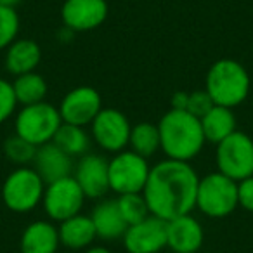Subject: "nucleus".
<instances>
[{"mask_svg":"<svg viewBox=\"0 0 253 253\" xmlns=\"http://www.w3.org/2000/svg\"><path fill=\"white\" fill-rule=\"evenodd\" d=\"M132 125L125 113L115 108H102L90 123V137L102 151L116 153L128 148Z\"/></svg>","mask_w":253,"mask_h":253,"instance_id":"9d476101","label":"nucleus"},{"mask_svg":"<svg viewBox=\"0 0 253 253\" xmlns=\"http://www.w3.org/2000/svg\"><path fill=\"white\" fill-rule=\"evenodd\" d=\"M16 108H18V99L12 88V82L0 78V125L16 115Z\"/></svg>","mask_w":253,"mask_h":253,"instance_id":"cd10ccee","label":"nucleus"},{"mask_svg":"<svg viewBox=\"0 0 253 253\" xmlns=\"http://www.w3.org/2000/svg\"><path fill=\"white\" fill-rule=\"evenodd\" d=\"M108 12L106 0H64L61 21L73 33L92 32L106 21Z\"/></svg>","mask_w":253,"mask_h":253,"instance_id":"ddd939ff","label":"nucleus"},{"mask_svg":"<svg viewBox=\"0 0 253 253\" xmlns=\"http://www.w3.org/2000/svg\"><path fill=\"white\" fill-rule=\"evenodd\" d=\"M19 16L12 7L0 5V50H5L19 35Z\"/></svg>","mask_w":253,"mask_h":253,"instance_id":"bb28decb","label":"nucleus"},{"mask_svg":"<svg viewBox=\"0 0 253 253\" xmlns=\"http://www.w3.org/2000/svg\"><path fill=\"white\" fill-rule=\"evenodd\" d=\"M85 194L73 175L64 179L54 180L45 184L43 191L42 207L50 222H59L71 218L75 215L82 213V208L85 205Z\"/></svg>","mask_w":253,"mask_h":253,"instance_id":"1a4fd4ad","label":"nucleus"},{"mask_svg":"<svg viewBox=\"0 0 253 253\" xmlns=\"http://www.w3.org/2000/svg\"><path fill=\"white\" fill-rule=\"evenodd\" d=\"M187 94L189 92H175V94L172 95V101H170V104H172V109H184L186 111V104H187Z\"/></svg>","mask_w":253,"mask_h":253,"instance_id":"7c9ffc66","label":"nucleus"},{"mask_svg":"<svg viewBox=\"0 0 253 253\" xmlns=\"http://www.w3.org/2000/svg\"><path fill=\"white\" fill-rule=\"evenodd\" d=\"M128 149L144 158H151L156 151H160V130L158 123L139 122L132 125L130 139H128Z\"/></svg>","mask_w":253,"mask_h":253,"instance_id":"b1692460","label":"nucleus"},{"mask_svg":"<svg viewBox=\"0 0 253 253\" xmlns=\"http://www.w3.org/2000/svg\"><path fill=\"white\" fill-rule=\"evenodd\" d=\"M213 101L211 97L208 95V92L205 90H194L187 94V104H186V111L191 113L193 116L196 118H203L211 108H213Z\"/></svg>","mask_w":253,"mask_h":253,"instance_id":"c85d7f7f","label":"nucleus"},{"mask_svg":"<svg viewBox=\"0 0 253 253\" xmlns=\"http://www.w3.org/2000/svg\"><path fill=\"white\" fill-rule=\"evenodd\" d=\"M116 205H118V210H120V213H122L123 220L128 225L137 224V222L144 220L146 217L151 215L148 201H146L142 193L120 194V196L116 198Z\"/></svg>","mask_w":253,"mask_h":253,"instance_id":"393cba45","label":"nucleus"},{"mask_svg":"<svg viewBox=\"0 0 253 253\" xmlns=\"http://www.w3.org/2000/svg\"><path fill=\"white\" fill-rule=\"evenodd\" d=\"M57 232H59L61 246H64L68 250H75V252L87 250L97 239L90 215L84 213H78L75 217L59 222L57 224Z\"/></svg>","mask_w":253,"mask_h":253,"instance_id":"aec40b11","label":"nucleus"},{"mask_svg":"<svg viewBox=\"0 0 253 253\" xmlns=\"http://www.w3.org/2000/svg\"><path fill=\"white\" fill-rule=\"evenodd\" d=\"M238 182L220 172L200 177L196 208L210 218H224L238 208Z\"/></svg>","mask_w":253,"mask_h":253,"instance_id":"423d86ee","label":"nucleus"},{"mask_svg":"<svg viewBox=\"0 0 253 253\" xmlns=\"http://www.w3.org/2000/svg\"><path fill=\"white\" fill-rule=\"evenodd\" d=\"M12 88H14L18 104L21 106L43 102L47 97V92H49V85H47L45 78L37 73V71L14 77Z\"/></svg>","mask_w":253,"mask_h":253,"instance_id":"5701e85b","label":"nucleus"},{"mask_svg":"<svg viewBox=\"0 0 253 253\" xmlns=\"http://www.w3.org/2000/svg\"><path fill=\"white\" fill-rule=\"evenodd\" d=\"M200 175L187 162L165 158L151 167L142 191L151 215L163 220L193 213Z\"/></svg>","mask_w":253,"mask_h":253,"instance_id":"f257e3e1","label":"nucleus"},{"mask_svg":"<svg viewBox=\"0 0 253 253\" xmlns=\"http://www.w3.org/2000/svg\"><path fill=\"white\" fill-rule=\"evenodd\" d=\"M23 0H0V5H5V7H12L16 9L19 4H21Z\"/></svg>","mask_w":253,"mask_h":253,"instance_id":"473e14b6","label":"nucleus"},{"mask_svg":"<svg viewBox=\"0 0 253 253\" xmlns=\"http://www.w3.org/2000/svg\"><path fill=\"white\" fill-rule=\"evenodd\" d=\"M201 126H203V134L207 142L211 144H218L224 141L225 137L236 132L238 128V122H236V115L231 108L215 104L207 115L201 118Z\"/></svg>","mask_w":253,"mask_h":253,"instance_id":"412c9836","label":"nucleus"},{"mask_svg":"<svg viewBox=\"0 0 253 253\" xmlns=\"http://www.w3.org/2000/svg\"><path fill=\"white\" fill-rule=\"evenodd\" d=\"M149 172L151 167L148 158L130 149H123L109 160V191L118 196L128 193H142Z\"/></svg>","mask_w":253,"mask_h":253,"instance_id":"6e6552de","label":"nucleus"},{"mask_svg":"<svg viewBox=\"0 0 253 253\" xmlns=\"http://www.w3.org/2000/svg\"><path fill=\"white\" fill-rule=\"evenodd\" d=\"M63 125L59 109L50 102L23 106L14 118V134L23 137L35 148L52 142L56 132Z\"/></svg>","mask_w":253,"mask_h":253,"instance_id":"39448f33","label":"nucleus"},{"mask_svg":"<svg viewBox=\"0 0 253 253\" xmlns=\"http://www.w3.org/2000/svg\"><path fill=\"white\" fill-rule=\"evenodd\" d=\"M252 88V80L246 68L236 59L215 61L205 78V90L211 97L213 104L234 109L246 101Z\"/></svg>","mask_w":253,"mask_h":253,"instance_id":"7ed1b4c3","label":"nucleus"},{"mask_svg":"<svg viewBox=\"0 0 253 253\" xmlns=\"http://www.w3.org/2000/svg\"><path fill=\"white\" fill-rule=\"evenodd\" d=\"M205 231L193 213L167 220V248L173 253H196L203 246Z\"/></svg>","mask_w":253,"mask_h":253,"instance_id":"2eb2a0df","label":"nucleus"},{"mask_svg":"<svg viewBox=\"0 0 253 253\" xmlns=\"http://www.w3.org/2000/svg\"><path fill=\"white\" fill-rule=\"evenodd\" d=\"M90 141L92 137L85 130V126L70 125V123H63L52 139L54 144L63 149L66 155H70L71 158H82L87 155L90 149Z\"/></svg>","mask_w":253,"mask_h":253,"instance_id":"4be33fe9","label":"nucleus"},{"mask_svg":"<svg viewBox=\"0 0 253 253\" xmlns=\"http://www.w3.org/2000/svg\"><path fill=\"white\" fill-rule=\"evenodd\" d=\"M4 156L16 167H30V163H33L35 160L37 148L30 142H26L23 137H19L18 134L9 135L4 141L2 146Z\"/></svg>","mask_w":253,"mask_h":253,"instance_id":"a878e982","label":"nucleus"},{"mask_svg":"<svg viewBox=\"0 0 253 253\" xmlns=\"http://www.w3.org/2000/svg\"><path fill=\"white\" fill-rule=\"evenodd\" d=\"M92 222H94L95 234L101 241H118L125 234L126 224L123 220L122 213L118 210V205L115 200H102L99 205L94 207V211L90 215Z\"/></svg>","mask_w":253,"mask_h":253,"instance_id":"6ab92c4d","label":"nucleus"},{"mask_svg":"<svg viewBox=\"0 0 253 253\" xmlns=\"http://www.w3.org/2000/svg\"><path fill=\"white\" fill-rule=\"evenodd\" d=\"M126 253H160L167 248V220L149 215L126 227L122 238Z\"/></svg>","mask_w":253,"mask_h":253,"instance_id":"f8f14e48","label":"nucleus"},{"mask_svg":"<svg viewBox=\"0 0 253 253\" xmlns=\"http://www.w3.org/2000/svg\"><path fill=\"white\" fill-rule=\"evenodd\" d=\"M158 130L160 149L170 160L189 163L207 144L201 120L184 109L170 108L158 122Z\"/></svg>","mask_w":253,"mask_h":253,"instance_id":"f03ea898","label":"nucleus"},{"mask_svg":"<svg viewBox=\"0 0 253 253\" xmlns=\"http://www.w3.org/2000/svg\"><path fill=\"white\" fill-rule=\"evenodd\" d=\"M238 205L253 213V175L238 182Z\"/></svg>","mask_w":253,"mask_h":253,"instance_id":"c756f323","label":"nucleus"},{"mask_svg":"<svg viewBox=\"0 0 253 253\" xmlns=\"http://www.w3.org/2000/svg\"><path fill=\"white\" fill-rule=\"evenodd\" d=\"M84 253H113L109 248H106V246H101V245H92V246H88L87 250H85Z\"/></svg>","mask_w":253,"mask_h":253,"instance_id":"2f4dec72","label":"nucleus"},{"mask_svg":"<svg viewBox=\"0 0 253 253\" xmlns=\"http://www.w3.org/2000/svg\"><path fill=\"white\" fill-rule=\"evenodd\" d=\"M61 246L57 225L50 220H35L26 225L19 239L21 253H57Z\"/></svg>","mask_w":253,"mask_h":253,"instance_id":"f3484780","label":"nucleus"},{"mask_svg":"<svg viewBox=\"0 0 253 253\" xmlns=\"http://www.w3.org/2000/svg\"><path fill=\"white\" fill-rule=\"evenodd\" d=\"M33 169L42 177L43 182L49 184L73 175L75 165L70 155H66L63 149L57 148L54 142H47V144L37 148Z\"/></svg>","mask_w":253,"mask_h":253,"instance_id":"dca6fc26","label":"nucleus"},{"mask_svg":"<svg viewBox=\"0 0 253 253\" xmlns=\"http://www.w3.org/2000/svg\"><path fill=\"white\" fill-rule=\"evenodd\" d=\"M59 115L63 123L77 126H87L94 122V118L102 109V97L99 90L88 85L75 87L61 99Z\"/></svg>","mask_w":253,"mask_h":253,"instance_id":"9b49d317","label":"nucleus"},{"mask_svg":"<svg viewBox=\"0 0 253 253\" xmlns=\"http://www.w3.org/2000/svg\"><path fill=\"white\" fill-rule=\"evenodd\" d=\"M42 61V49L32 39H18L5 49L4 66L12 77L32 73Z\"/></svg>","mask_w":253,"mask_h":253,"instance_id":"a211bd4d","label":"nucleus"},{"mask_svg":"<svg viewBox=\"0 0 253 253\" xmlns=\"http://www.w3.org/2000/svg\"><path fill=\"white\" fill-rule=\"evenodd\" d=\"M73 177L85 198L99 200L109 191V162L104 156L87 153L75 165Z\"/></svg>","mask_w":253,"mask_h":253,"instance_id":"4468645a","label":"nucleus"},{"mask_svg":"<svg viewBox=\"0 0 253 253\" xmlns=\"http://www.w3.org/2000/svg\"><path fill=\"white\" fill-rule=\"evenodd\" d=\"M45 182L33 167H16L2 182L0 201L12 213H30L42 205Z\"/></svg>","mask_w":253,"mask_h":253,"instance_id":"20e7f679","label":"nucleus"},{"mask_svg":"<svg viewBox=\"0 0 253 253\" xmlns=\"http://www.w3.org/2000/svg\"><path fill=\"white\" fill-rule=\"evenodd\" d=\"M215 146L217 172L236 182L253 175V139L248 134L236 130Z\"/></svg>","mask_w":253,"mask_h":253,"instance_id":"0eeeda50","label":"nucleus"}]
</instances>
